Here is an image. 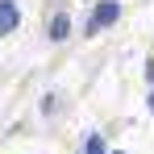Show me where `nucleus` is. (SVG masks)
Segmentation results:
<instances>
[{
    "label": "nucleus",
    "instance_id": "nucleus-1",
    "mask_svg": "<svg viewBox=\"0 0 154 154\" xmlns=\"http://www.w3.org/2000/svg\"><path fill=\"white\" fill-rule=\"evenodd\" d=\"M21 21V13H17V4L13 0H0V33H13Z\"/></svg>",
    "mask_w": 154,
    "mask_h": 154
},
{
    "label": "nucleus",
    "instance_id": "nucleus-2",
    "mask_svg": "<svg viewBox=\"0 0 154 154\" xmlns=\"http://www.w3.org/2000/svg\"><path fill=\"white\" fill-rule=\"evenodd\" d=\"M117 13H121V8H117L112 0H104L100 8L92 13V29H104V25H112V21H117Z\"/></svg>",
    "mask_w": 154,
    "mask_h": 154
},
{
    "label": "nucleus",
    "instance_id": "nucleus-3",
    "mask_svg": "<svg viewBox=\"0 0 154 154\" xmlns=\"http://www.w3.org/2000/svg\"><path fill=\"white\" fill-rule=\"evenodd\" d=\"M67 29H71L67 17H54V21H50V38H54V42H63V38H67Z\"/></svg>",
    "mask_w": 154,
    "mask_h": 154
},
{
    "label": "nucleus",
    "instance_id": "nucleus-4",
    "mask_svg": "<svg viewBox=\"0 0 154 154\" xmlns=\"http://www.w3.org/2000/svg\"><path fill=\"white\" fill-rule=\"evenodd\" d=\"M83 154H104V142H100V137H88V150H83Z\"/></svg>",
    "mask_w": 154,
    "mask_h": 154
},
{
    "label": "nucleus",
    "instance_id": "nucleus-5",
    "mask_svg": "<svg viewBox=\"0 0 154 154\" xmlns=\"http://www.w3.org/2000/svg\"><path fill=\"white\" fill-rule=\"evenodd\" d=\"M150 112H154V96H150Z\"/></svg>",
    "mask_w": 154,
    "mask_h": 154
}]
</instances>
